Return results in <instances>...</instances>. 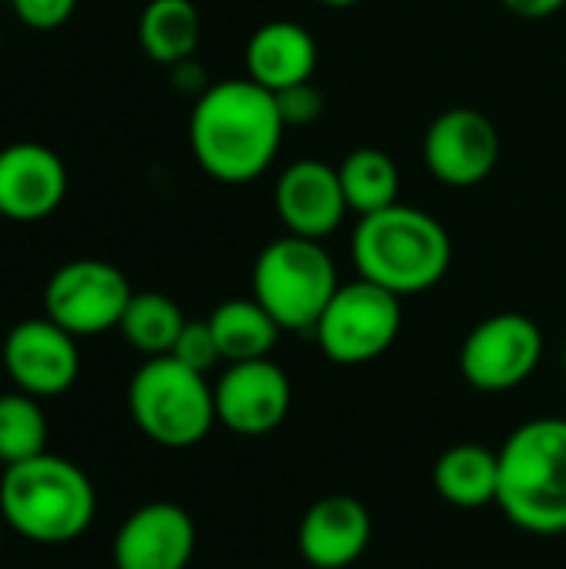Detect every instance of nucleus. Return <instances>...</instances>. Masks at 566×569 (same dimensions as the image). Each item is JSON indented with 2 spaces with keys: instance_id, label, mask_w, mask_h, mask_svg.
Returning <instances> with one entry per match:
<instances>
[{
  "instance_id": "f257e3e1",
  "label": "nucleus",
  "mask_w": 566,
  "mask_h": 569,
  "mask_svg": "<svg viewBox=\"0 0 566 569\" xmlns=\"http://www.w3.org/2000/svg\"><path fill=\"white\" fill-rule=\"evenodd\" d=\"M277 97L260 83H210L190 110V150L200 170L220 183H250L267 173L284 140Z\"/></svg>"
},
{
  "instance_id": "f03ea898",
  "label": "nucleus",
  "mask_w": 566,
  "mask_h": 569,
  "mask_svg": "<svg viewBox=\"0 0 566 569\" xmlns=\"http://www.w3.org/2000/svg\"><path fill=\"white\" fill-rule=\"evenodd\" d=\"M350 250L357 273L400 300L434 290L454 260V243L444 223L407 203L360 217Z\"/></svg>"
},
{
  "instance_id": "7ed1b4c3",
  "label": "nucleus",
  "mask_w": 566,
  "mask_h": 569,
  "mask_svg": "<svg viewBox=\"0 0 566 569\" xmlns=\"http://www.w3.org/2000/svg\"><path fill=\"white\" fill-rule=\"evenodd\" d=\"M97 517V490L90 477L53 453L3 467L0 520L23 540L60 547L80 540Z\"/></svg>"
},
{
  "instance_id": "20e7f679",
  "label": "nucleus",
  "mask_w": 566,
  "mask_h": 569,
  "mask_svg": "<svg viewBox=\"0 0 566 569\" xmlns=\"http://www.w3.org/2000/svg\"><path fill=\"white\" fill-rule=\"evenodd\" d=\"M500 457L497 507L510 527L530 537L566 533V420L537 417L520 423Z\"/></svg>"
},
{
  "instance_id": "39448f33",
  "label": "nucleus",
  "mask_w": 566,
  "mask_h": 569,
  "mask_svg": "<svg viewBox=\"0 0 566 569\" xmlns=\"http://www.w3.org/2000/svg\"><path fill=\"white\" fill-rule=\"evenodd\" d=\"M127 410L137 430L163 450H190L207 440L217 423L214 387L207 373L190 370L177 357H147L127 387Z\"/></svg>"
},
{
  "instance_id": "423d86ee",
  "label": "nucleus",
  "mask_w": 566,
  "mask_h": 569,
  "mask_svg": "<svg viewBox=\"0 0 566 569\" xmlns=\"http://www.w3.org/2000/svg\"><path fill=\"white\" fill-rule=\"evenodd\" d=\"M337 287V263L324 240L287 233L270 240L254 263V300L280 323V330L314 333Z\"/></svg>"
},
{
  "instance_id": "0eeeda50",
  "label": "nucleus",
  "mask_w": 566,
  "mask_h": 569,
  "mask_svg": "<svg viewBox=\"0 0 566 569\" xmlns=\"http://www.w3.org/2000/svg\"><path fill=\"white\" fill-rule=\"evenodd\" d=\"M400 297L357 277L340 283L324 317L314 327L320 353L337 367H364L380 360L400 337Z\"/></svg>"
},
{
  "instance_id": "6e6552de",
  "label": "nucleus",
  "mask_w": 566,
  "mask_h": 569,
  "mask_svg": "<svg viewBox=\"0 0 566 569\" xmlns=\"http://www.w3.org/2000/svg\"><path fill=\"white\" fill-rule=\"evenodd\" d=\"M544 360V330L527 313H494L480 320L460 347V373L477 393H510L524 387Z\"/></svg>"
},
{
  "instance_id": "1a4fd4ad",
  "label": "nucleus",
  "mask_w": 566,
  "mask_h": 569,
  "mask_svg": "<svg viewBox=\"0 0 566 569\" xmlns=\"http://www.w3.org/2000/svg\"><path fill=\"white\" fill-rule=\"evenodd\" d=\"M130 297L133 290L120 267L87 257L53 270L43 287V310L57 327L80 340L117 330Z\"/></svg>"
},
{
  "instance_id": "9d476101",
  "label": "nucleus",
  "mask_w": 566,
  "mask_h": 569,
  "mask_svg": "<svg viewBox=\"0 0 566 569\" xmlns=\"http://www.w3.org/2000/svg\"><path fill=\"white\" fill-rule=\"evenodd\" d=\"M500 160V133L490 117L474 107H450L437 113L424 133L427 170L457 190L484 183Z\"/></svg>"
},
{
  "instance_id": "9b49d317",
  "label": "nucleus",
  "mask_w": 566,
  "mask_h": 569,
  "mask_svg": "<svg viewBox=\"0 0 566 569\" xmlns=\"http://www.w3.org/2000/svg\"><path fill=\"white\" fill-rule=\"evenodd\" d=\"M0 360L10 383L37 400L67 393L80 377L77 337L57 327L50 317L17 323L3 340Z\"/></svg>"
},
{
  "instance_id": "f8f14e48",
  "label": "nucleus",
  "mask_w": 566,
  "mask_h": 569,
  "mask_svg": "<svg viewBox=\"0 0 566 569\" xmlns=\"http://www.w3.org/2000/svg\"><path fill=\"white\" fill-rule=\"evenodd\" d=\"M214 403L220 427L237 437H264L287 420L294 407V387L284 367L270 357L227 363L214 387Z\"/></svg>"
},
{
  "instance_id": "ddd939ff",
  "label": "nucleus",
  "mask_w": 566,
  "mask_h": 569,
  "mask_svg": "<svg viewBox=\"0 0 566 569\" xmlns=\"http://www.w3.org/2000/svg\"><path fill=\"white\" fill-rule=\"evenodd\" d=\"M70 177L63 160L33 140L0 150V220L40 223L67 200Z\"/></svg>"
},
{
  "instance_id": "4468645a",
  "label": "nucleus",
  "mask_w": 566,
  "mask_h": 569,
  "mask_svg": "<svg viewBox=\"0 0 566 569\" xmlns=\"http://www.w3.org/2000/svg\"><path fill=\"white\" fill-rule=\"evenodd\" d=\"M197 550L193 517L167 500L133 510L113 537L117 569H187Z\"/></svg>"
},
{
  "instance_id": "2eb2a0df",
  "label": "nucleus",
  "mask_w": 566,
  "mask_h": 569,
  "mask_svg": "<svg viewBox=\"0 0 566 569\" xmlns=\"http://www.w3.org/2000/svg\"><path fill=\"white\" fill-rule=\"evenodd\" d=\"M274 203L287 233L307 240L330 237L350 213L337 167H327L324 160H310V157L290 163L277 177Z\"/></svg>"
},
{
  "instance_id": "dca6fc26",
  "label": "nucleus",
  "mask_w": 566,
  "mask_h": 569,
  "mask_svg": "<svg viewBox=\"0 0 566 569\" xmlns=\"http://www.w3.org/2000/svg\"><path fill=\"white\" fill-rule=\"evenodd\" d=\"M374 540L370 510L350 493L320 497L297 527V550L314 569L354 567Z\"/></svg>"
},
{
  "instance_id": "f3484780",
  "label": "nucleus",
  "mask_w": 566,
  "mask_h": 569,
  "mask_svg": "<svg viewBox=\"0 0 566 569\" xmlns=\"http://www.w3.org/2000/svg\"><path fill=\"white\" fill-rule=\"evenodd\" d=\"M247 77L270 93L314 80L317 70V40L307 27L294 20L260 23L247 40Z\"/></svg>"
},
{
  "instance_id": "a211bd4d",
  "label": "nucleus",
  "mask_w": 566,
  "mask_h": 569,
  "mask_svg": "<svg viewBox=\"0 0 566 569\" xmlns=\"http://www.w3.org/2000/svg\"><path fill=\"white\" fill-rule=\"evenodd\" d=\"M434 490L457 510H480L497 503L500 457L480 443H454L434 467Z\"/></svg>"
},
{
  "instance_id": "6ab92c4d",
  "label": "nucleus",
  "mask_w": 566,
  "mask_h": 569,
  "mask_svg": "<svg viewBox=\"0 0 566 569\" xmlns=\"http://www.w3.org/2000/svg\"><path fill=\"white\" fill-rule=\"evenodd\" d=\"M214 340L220 347L224 363H244V360H264L274 353L280 340V323L250 297L224 300L210 317H207Z\"/></svg>"
},
{
  "instance_id": "aec40b11",
  "label": "nucleus",
  "mask_w": 566,
  "mask_h": 569,
  "mask_svg": "<svg viewBox=\"0 0 566 569\" xmlns=\"http://www.w3.org/2000/svg\"><path fill=\"white\" fill-rule=\"evenodd\" d=\"M137 40L153 63L177 67L200 47V10L193 0H150L137 23Z\"/></svg>"
},
{
  "instance_id": "412c9836",
  "label": "nucleus",
  "mask_w": 566,
  "mask_h": 569,
  "mask_svg": "<svg viewBox=\"0 0 566 569\" xmlns=\"http://www.w3.org/2000/svg\"><path fill=\"white\" fill-rule=\"evenodd\" d=\"M340 173V187H344V197H347V207L357 213V217H367V213H377V210H387L394 203H400V170H397V160L377 147H360V150H350L344 157V163L337 167Z\"/></svg>"
},
{
  "instance_id": "4be33fe9",
  "label": "nucleus",
  "mask_w": 566,
  "mask_h": 569,
  "mask_svg": "<svg viewBox=\"0 0 566 569\" xmlns=\"http://www.w3.org/2000/svg\"><path fill=\"white\" fill-rule=\"evenodd\" d=\"M183 323H187L183 310L167 293L143 290V293L130 297L117 330L123 333V340L137 353H143V357H167L173 350Z\"/></svg>"
},
{
  "instance_id": "5701e85b",
  "label": "nucleus",
  "mask_w": 566,
  "mask_h": 569,
  "mask_svg": "<svg viewBox=\"0 0 566 569\" xmlns=\"http://www.w3.org/2000/svg\"><path fill=\"white\" fill-rule=\"evenodd\" d=\"M47 453V417L30 393H0V463L13 467Z\"/></svg>"
},
{
  "instance_id": "b1692460",
  "label": "nucleus",
  "mask_w": 566,
  "mask_h": 569,
  "mask_svg": "<svg viewBox=\"0 0 566 569\" xmlns=\"http://www.w3.org/2000/svg\"><path fill=\"white\" fill-rule=\"evenodd\" d=\"M170 357H177L180 363H187L197 373H210L224 360L207 320H187L177 343H173V350H170Z\"/></svg>"
},
{
  "instance_id": "393cba45",
  "label": "nucleus",
  "mask_w": 566,
  "mask_h": 569,
  "mask_svg": "<svg viewBox=\"0 0 566 569\" xmlns=\"http://www.w3.org/2000/svg\"><path fill=\"white\" fill-rule=\"evenodd\" d=\"M274 97H277V110H280L284 127H310V123H317L324 117V107H327V100L314 87V80L287 87V90H280Z\"/></svg>"
},
{
  "instance_id": "a878e982",
  "label": "nucleus",
  "mask_w": 566,
  "mask_h": 569,
  "mask_svg": "<svg viewBox=\"0 0 566 569\" xmlns=\"http://www.w3.org/2000/svg\"><path fill=\"white\" fill-rule=\"evenodd\" d=\"M10 10L30 30H57L73 17L77 0H10Z\"/></svg>"
},
{
  "instance_id": "bb28decb",
  "label": "nucleus",
  "mask_w": 566,
  "mask_h": 569,
  "mask_svg": "<svg viewBox=\"0 0 566 569\" xmlns=\"http://www.w3.org/2000/svg\"><path fill=\"white\" fill-rule=\"evenodd\" d=\"M504 10L524 17V20H544V17H554L566 7V0H500Z\"/></svg>"
},
{
  "instance_id": "cd10ccee",
  "label": "nucleus",
  "mask_w": 566,
  "mask_h": 569,
  "mask_svg": "<svg viewBox=\"0 0 566 569\" xmlns=\"http://www.w3.org/2000/svg\"><path fill=\"white\" fill-rule=\"evenodd\" d=\"M173 83L180 87V90H190V93H203L210 83H203V70L193 63V60H183V63H177L173 67Z\"/></svg>"
},
{
  "instance_id": "c85d7f7f",
  "label": "nucleus",
  "mask_w": 566,
  "mask_h": 569,
  "mask_svg": "<svg viewBox=\"0 0 566 569\" xmlns=\"http://www.w3.org/2000/svg\"><path fill=\"white\" fill-rule=\"evenodd\" d=\"M320 7H330V10H347V7H357L360 0H317Z\"/></svg>"
},
{
  "instance_id": "c756f323",
  "label": "nucleus",
  "mask_w": 566,
  "mask_h": 569,
  "mask_svg": "<svg viewBox=\"0 0 566 569\" xmlns=\"http://www.w3.org/2000/svg\"><path fill=\"white\" fill-rule=\"evenodd\" d=\"M564 377H566V343H564Z\"/></svg>"
},
{
  "instance_id": "7c9ffc66",
  "label": "nucleus",
  "mask_w": 566,
  "mask_h": 569,
  "mask_svg": "<svg viewBox=\"0 0 566 569\" xmlns=\"http://www.w3.org/2000/svg\"><path fill=\"white\" fill-rule=\"evenodd\" d=\"M0 543H3V533H0Z\"/></svg>"
}]
</instances>
